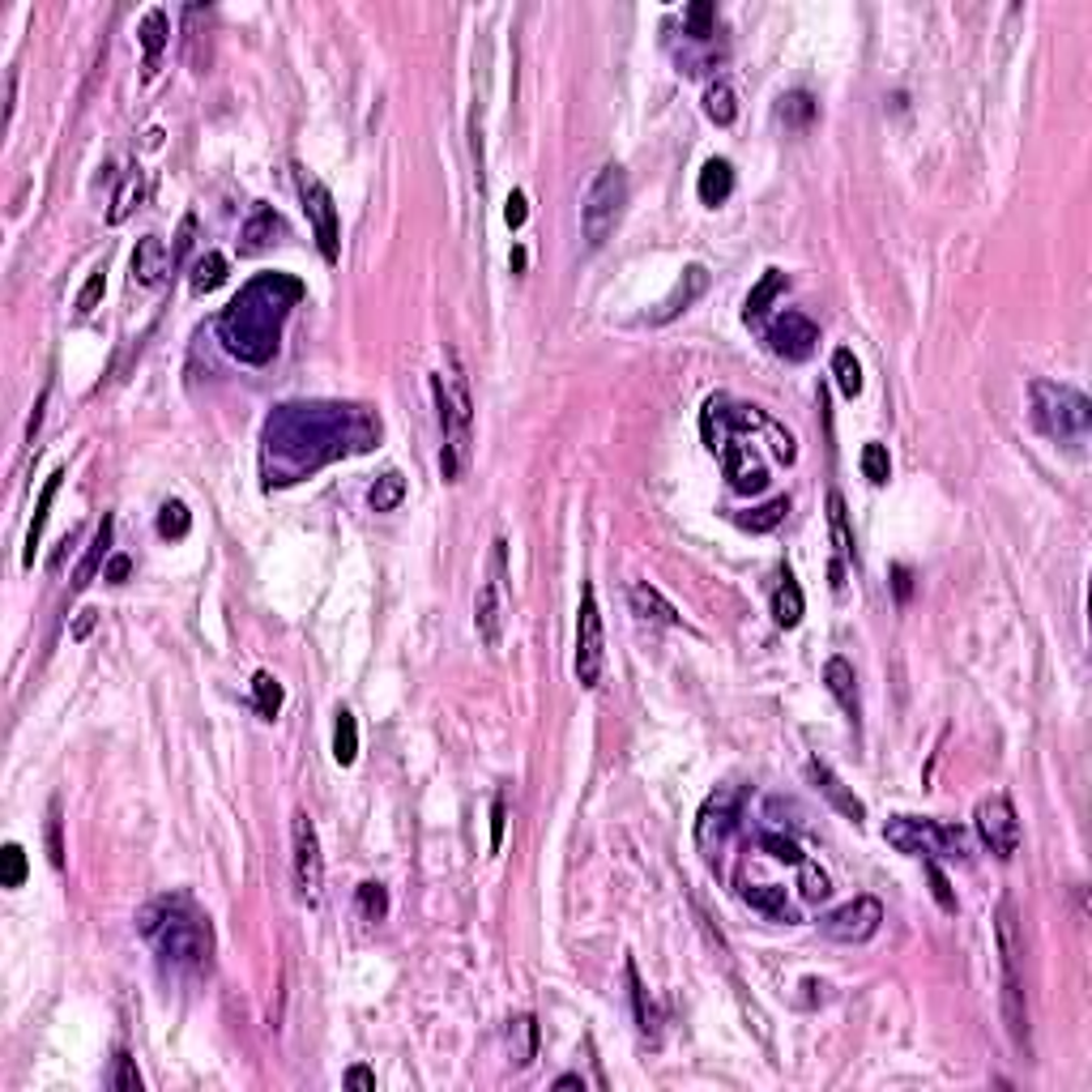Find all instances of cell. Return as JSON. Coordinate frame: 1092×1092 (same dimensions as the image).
<instances>
[{"mask_svg":"<svg viewBox=\"0 0 1092 1092\" xmlns=\"http://www.w3.org/2000/svg\"><path fill=\"white\" fill-rule=\"evenodd\" d=\"M696 192H700V201L705 205H721L734 192V167L725 158H709L705 172H700V180H696Z\"/></svg>","mask_w":1092,"mask_h":1092,"instance_id":"obj_26","label":"cell"},{"mask_svg":"<svg viewBox=\"0 0 1092 1092\" xmlns=\"http://www.w3.org/2000/svg\"><path fill=\"white\" fill-rule=\"evenodd\" d=\"M811 776H815L819 794L828 798V803H833V807H837V811H841L845 819H854V823H862V819H866V807H862V798H858L854 790H849V786H845L841 776H837V772H833L828 764H823V760H811Z\"/></svg>","mask_w":1092,"mask_h":1092,"instance_id":"obj_21","label":"cell"},{"mask_svg":"<svg viewBox=\"0 0 1092 1092\" xmlns=\"http://www.w3.org/2000/svg\"><path fill=\"white\" fill-rule=\"evenodd\" d=\"M786 513H790V500L776 495V500H768L760 508H751V513H739L734 521H739V529H751V533H772L776 525L786 521Z\"/></svg>","mask_w":1092,"mask_h":1092,"instance_id":"obj_33","label":"cell"},{"mask_svg":"<svg viewBox=\"0 0 1092 1092\" xmlns=\"http://www.w3.org/2000/svg\"><path fill=\"white\" fill-rule=\"evenodd\" d=\"M803 615H807V598H803V589H798V580L786 572L781 585H776V594H772V619L781 627H798Z\"/></svg>","mask_w":1092,"mask_h":1092,"instance_id":"obj_28","label":"cell"},{"mask_svg":"<svg viewBox=\"0 0 1092 1092\" xmlns=\"http://www.w3.org/2000/svg\"><path fill=\"white\" fill-rule=\"evenodd\" d=\"M137 931L154 943L162 964L197 974L213 956V927L188 896H158L137 913Z\"/></svg>","mask_w":1092,"mask_h":1092,"instance_id":"obj_3","label":"cell"},{"mask_svg":"<svg viewBox=\"0 0 1092 1092\" xmlns=\"http://www.w3.org/2000/svg\"><path fill=\"white\" fill-rule=\"evenodd\" d=\"M815 111H819V103L811 99L807 90H790V94H781V107H776V115H781V125H786V129H807L811 120H815Z\"/></svg>","mask_w":1092,"mask_h":1092,"instance_id":"obj_36","label":"cell"},{"mask_svg":"<svg viewBox=\"0 0 1092 1092\" xmlns=\"http://www.w3.org/2000/svg\"><path fill=\"white\" fill-rule=\"evenodd\" d=\"M833 376H837V388L845 397H858L862 393V363L854 359L849 346H837L833 350Z\"/></svg>","mask_w":1092,"mask_h":1092,"instance_id":"obj_41","label":"cell"},{"mask_svg":"<svg viewBox=\"0 0 1092 1092\" xmlns=\"http://www.w3.org/2000/svg\"><path fill=\"white\" fill-rule=\"evenodd\" d=\"M798 892H803L807 901H823V896L833 892L828 870H823L819 862H811V858H803V862H798Z\"/></svg>","mask_w":1092,"mask_h":1092,"instance_id":"obj_43","label":"cell"},{"mask_svg":"<svg viewBox=\"0 0 1092 1092\" xmlns=\"http://www.w3.org/2000/svg\"><path fill=\"white\" fill-rule=\"evenodd\" d=\"M107 1084H111L115 1092H141V1072H137V1062L129 1058V1050H115Z\"/></svg>","mask_w":1092,"mask_h":1092,"instance_id":"obj_46","label":"cell"},{"mask_svg":"<svg viewBox=\"0 0 1092 1092\" xmlns=\"http://www.w3.org/2000/svg\"><path fill=\"white\" fill-rule=\"evenodd\" d=\"M572 670H576V683H580V687H589V692L602 683V670H606V632H602V611H598L594 580H585V585H580L576 658H572Z\"/></svg>","mask_w":1092,"mask_h":1092,"instance_id":"obj_9","label":"cell"},{"mask_svg":"<svg viewBox=\"0 0 1092 1092\" xmlns=\"http://www.w3.org/2000/svg\"><path fill=\"white\" fill-rule=\"evenodd\" d=\"M47 397H52V388H43V393H39V401H35V410H31V423H27V440H31V444H35V435H39V423H43Z\"/></svg>","mask_w":1092,"mask_h":1092,"instance_id":"obj_58","label":"cell"},{"mask_svg":"<svg viewBox=\"0 0 1092 1092\" xmlns=\"http://www.w3.org/2000/svg\"><path fill=\"white\" fill-rule=\"evenodd\" d=\"M743 905H751L756 913L772 917V921H794V909L786 901V888H776V884H743Z\"/></svg>","mask_w":1092,"mask_h":1092,"instance_id":"obj_25","label":"cell"},{"mask_svg":"<svg viewBox=\"0 0 1092 1092\" xmlns=\"http://www.w3.org/2000/svg\"><path fill=\"white\" fill-rule=\"evenodd\" d=\"M504 845V798L495 794V803H491V854Z\"/></svg>","mask_w":1092,"mask_h":1092,"instance_id":"obj_57","label":"cell"},{"mask_svg":"<svg viewBox=\"0 0 1092 1092\" xmlns=\"http://www.w3.org/2000/svg\"><path fill=\"white\" fill-rule=\"evenodd\" d=\"M354 756H359V721H354V713L337 709V725H333V760L346 768V764H354Z\"/></svg>","mask_w":1092,"mask_h":1092,"instance_id":"obj_38","label":"cell"},{"mask_svg":"<svg viewBox=\"0 0 1092 1092\" xmlns=\"http://www.w3.org/2000/svg\"><path fill=\"white\" fill-rule=\"evenodd\" d=\"M188 529H192L188 504L184 500H167L158 508V533H162V538H172V542H180V538H188Z\"/></svg>","mask_w":1092,"mask_h":1092,"instance_id":"obj_42","label":"cell"},{"mask_svg":"<svg viewBox=\"0 0 1092 1092\" xmlns=\"http://www.w3.org/2000/svg\"><path fill=\"white\" fill-rule=\"evenodd\" d=\"M764 342H768L772 354H781V359H790V363H803V359H811L815 346H819V329H815L811 317H803V312H781V317H776V321L768 325Z\"/></svg>","mask_w":1092,"mask_h":1092,"instance_id":"obj_15","label":"cell"},{"mask_svg":"<svg viewBox=\"0 0 1092 1092\" xmlns=\"http://www.w3.org/2000/svg\"><path fill=\"white\" fill-rule=\"evenodd\" d=\"M828 529H833V547L841 560H858V542H854V525H849V508L841 491H828Z\"/></svg>","mask_w":1092,"mask_h":1092,"instance_id":"obj_29","label":"cell"},{"mask_svg":"<svg viewBox=\"0 0 1092 1092\" xmlns=\"http://www.w3.org/2000/svg\"><path fill=\"white\" fill-rule=\"evenodd\" d=\"M431 397L440 410V431H444V448H440V474L444 482H457L461 470L470 461V423H474V401H470V380L461 372V363L453 354V388L444 376H431Z\"/></svg>","mask_w":1092,"mask_h":1092,"instance_id":"obj_5","label":"cell"},{"mask_svg":"<svg viewBox=\"0 0 1092 1092\" xmlns=\"http://www.w3.org/2000/svg\"><path fill=\"white\" fill-rule=\"evenodd\" d=\"M359 913L368 917V921H384L388 917V892H384V884H376V880L359 884Z\"/></svg>","mask_w":1092,"mask_h":1092,"instance_id":"obj_47","label":"cell"},{"mask_svg":"<svg viewBox=\"0 0 1092 1092\" xmlns=\"http://www.w3.org/2000/svg\"><path fill=\"white\" fill-rule=\"evenodd\" d=\"M47 858L56 870H64V841H60V798L47 803Z\"/></svg>","mask_w":1092,"mask_h":1092,"instance_id":"obj_50","label":"cell"},{"mask_svg":"<svg viewBox=\"0 0 1092 1092\" xmlns=\"http://www.w3.org/2000/svg\"><path fill=\"white\" fill-rule=\"evenodd\" d=\"M734 823H739V790L734 786H721L705 798V807H700L696 815V841L700 849H717L725 837L734 833Z\"/></svg>","mask_w":1092,"mask_h":1092,"instance_id":"obj_16","label":"cell"},{"mask_svg":"<svg viewBox=\"0 0 1092 1092\" xmlns=\"http://www.w3.org/2000/svg\"><path fill=\"white\" fill-rule=\"evenodd\" d=\"M172 248L162 244V235H141L133 248V282L137 286H162V278L172 274Z\"/></svg>","mask_w":1092,"mask_h":1092,"instance_id":"obj_18","label":"cell"},{"mask_svg":"<svg viewBox=\"0 0 1092 1092\" xmlns=\"http://www.w3.org/2000/svg\"><path fill=\"white\" fill-rule=\"evenodd\" d=\"M705 115L713 120V125H721V129H730L734 120H739V99H734V86L730 82H709V90H705Z\"/></svg>","mask_w":1092,"mask_h":1092,"instance_id":"obj_32","label":"cell"},{"mask_svg":"<svg viewBox=\"0 0 1092 1092\" xmlns=\"http://www.w3.org/2000/svg\"><path fill=\"white\" fill-rule=\"evenodd\" d=\"M927 880H931V896L939 901V909H943V913H956V909H960V905H956V892H952L948 875H943V866H939L935 858H927Z\"/></svg>","mask_w":1092,"mask_h":1092,"instance_id":"obj_49","label":"cell"},{"mask_svg":"<svg viewBox=\"0 0 1092 1092\" xmlns=\"http://www.w3.org/2000/svg\"><path fill=\"white\" fill-rule=\"evenodd\" d=\"M252 705H256V713L265 721H274L282 713V683H278L270 670H256L252 674Z\"/></svg>","mask_w":1092,"mask_h":1092,"instance_id":"obj_37","label":"cell"},{"mask_svg":"<svg viewBox=\"0 0 1092 1092\" xmlns=\"http://www.w3.org/2000/svg\"><path fill=\"white\" fill-rule=\"evenodd\" d=\"M525 270V248H513V274Z\"/></svg>","mask_w":1092,"mask_h":1092,"instance_id":"obj_61","label":"cell"},{"mask_svg":"<svg viewBox=\"0 0 1092 1092\" xmlns=\"http://www.w3.org/2000/svg\"><path fill=\"white\" fill-rule=\"evenodd\" d=\"M721 470H725V478H730V487L743 491V495H756V491L768 487V470L739 440H730V444L721 448Z\"/></svg>","mask_w":1092,"mask_h":1092,"instance_id":"obj_17","label":"cell"},{"mask_svg":"<svg viewBox=\"0 0 1092 1092\" xmlns=\"http://www.w3.org/2000/svg\"><path fill=\"white\" fill-rule=\"evenodd\" d=\"M60 482H64V470H52L43 482V491H39V504H35V517H31V529H27V560L21 564H35V551H39V538H43V529H47V517H52V504L60 495Z\"/></svg>","mask_w":1092,"mask_h":1092,"instance_id":"obj_23","label":"cell"},{"mask_svg":"<svg viewBox=\"0 0 1092 1092\" xmlns=\"http://www.w3.org/2000/svg\"><path fill=\"white\" fill-rule=\"evenodd\" d=\"M713 21H717V9L709 5V0H700V5H687L683 13V27L692 39H709L713 35Z\"/></svg>","mask_w":1092,"mask_h":1092,"instance_id":"obj_51","label":"cell"},{"mask_svg":"<svg viewBox=\"0 0 1092 1092\" xmlns=\"http://www.w3.org/2000/svg\"><path fill=\"white\" fill-rule=\"evenodd\" d=\"M823 687H828V696L845 709V717L858 725L862 700H858V674H854V666H849L845 658H828V662H823Z\"/></svg>","mask_w":1092,"mask_h":1092,"instance_id":"obj_20","label":"cell"},{"mask_svg":"<svg viewBox=\"0 0 1092 1092\" xmlns=\"http://www.w3.org/2000/svg\"><path fill=\"white\" fill-rule=\"evenodd\" d=\"M504 555H508V542L495 538L491 542V580H482L478 585V598H474V627H478V640L487 649H500L504 640Z\"/></svg>","mask_w":1092,"mask_h":1092,"instance_id":"obj_11","label":"cell"},{"mask_svg":"<svg viewBox=\"0 0 1092 1092\" xmlns=\"http://www.w3.org/2000/svg\"><path fill=\"white\" fill-rule=\"evenodd\" d=\"M862 478L875 482V487H884V482L892 478V457H888V448L880 440L862 444Z\"/></svg>","mask_w":1092,"mask_h":1092,"instance_id":"obj_44","label":"cell"},{"mask_svg":"<svg viewBox=\"0 0 1092 1092\" xmlns=\"http://www.w3.org/2000/svg\"><path fill=\"white\" fill-rule=\"evenodd\" d=\"M760 849H768V854H772L776 862H790V866L803 862V849H798V841H790V837H781V833H764V837H760Z\"/></svg>","mask_w":1092,"mask_h":1092,"instance_id":"obj_52","label":"cell"},{"mask_svg":"<svg viewBox=\"0 0 1092 1092\" xmlns=\"http://www.w3.org/2000/svg\"><path fill=\"white\" fill-rule=\"evenodd\" d=\"M627 986H632V1003H636V1025H640V1033H645L649 1041H658V1011H653L649 990H645V982H640V974H636V964H632V960H627Z\"/></svg>","mask_w":1092,"mask_h":1092,"instance_id":"obj_40","label":"cell"},{"mask_svg":"<svg viewBox=\"0 0 1092 1092\" xmlns=\"http://www.w3.org/2000/svg\"><path fill=\"white\" fill-rule=\"evenodd\" d=\"M223 282H227V256L223 252H205L197 265H192V278H188L192 295H209V290H218Z\"/></svg>","mask_w":1092,"mask_h":1092,"instance_id":"obj_34","label":"cell"},{"mask_svg":"<svg viewBox=\"0 0 1092 1092\" xmlns=\"http://www.w3.org/2000/svg\"><path fill=\"white\" fill-rule=\"evenodd\" d=\"M994 943H999V968H1003V1025L1015 1041V1050L1029 1054V999H1025V978H1020L1025 931L1011 901H999V909H994Z\"/></svg>","mask_w":1092,"mask_h":1092,"instance_id":"obj_4","label":"cell"},{"mask_svg":"<svg viewBox=\"0 0 1092 1092\" xmlns=\"http://www.w3.org/2000/svg\"><path fill=\"white\" fill-rule=\"evenodd\" d=\"M974 828H978L982 845H986L999 862H1011L1015 854H1020L1025 833H1020V815H1015V807H1011V798H1007V794H990V798H982L978 811H974Z\"/></svg>","mask_w":1092,"mask_h":1092,"instance_id":"obj_10","label":"cell"},{"mask_svg":"<svg viewBox=\"0 0 1092 1092\" xmlns=\"http://www.w3.org/2000/svg\"><path fill=\"white\" fill-rule=\"evenodd\" d=\"M880 921H884V905L875 896H854L849 905L833 909L828 917H819V931L837 943H866L880 931Z\"/></svg>","mask_w":1092,"mask_h":1092,"instance_id":"obj_14","label":"cell"},{"mask_svg":"<svg viewBox=\"0 0 1092 1092\" xmlns=\"http://www.w3.org/2000/svg\"><path fill=\"white\" fill-rule=\"evenodd\" d=\"M295 184H299V201H303V213H307V223H312V235H317V244H321V256L329 265H337V205H333V192L312 176V172H295Z\"/></svg>","mask_w":1092,"mask_h":1092,"instance_id":"obj_12","label":"cell"},{"mask_svg":"<svg viewBox=\"0 0 1092 1092\" xmlns=\"http://www.w3.org/2000/svg\"><path fill=\"white\" fill-rule=\"evenodd\" d=\"M380 419L354 401H282L260 427L265 487H290L342 457L372 453Z\"/></svg>","mask_w":1092,"mask_h":1092,"instance_id":"obj_1","label":"cell"},{"mask_svg":"<svg viewBox=\"0 0 1092 1092\" xmlns=\"http://www.w3.org/2000/svg\"><path fill=\"white\" fill-rule=\"evenodd\" d=\"M623 205H627V172L619 162H606L598 180L589 184L585 201H580V235H585L589 248H602L615 235Z\"/></svg>","mask_w":1092,"mask_h":1092,"instance_id":"obj_7","label":"cell"},{"mask_svg":"<svg viewBox=\"0 0 1092 1092\" xmlns=\"http://www.w3.org/2000/svg\"><path fill=\"white\" fill-rule=\"evenodd\" d=\"M572 1088L585 1092V1080H580V1076H560V1080H555V1092H572Z\"/></svg>","mask_w":1092,"mask_h":1092,"instance_id":"obj_60","label":"cell"},{"mask_svg":"<svg viewBox=\"0 0 1092 1092\" xmlns=\"http://www.w3.org/2000/svg\"><path fill=\"white\" fill-rule=\"evenodd\" d=\"M627 598H632V611H636L640 619L666 623V627H678V623H683V615L674 611V602H666L653 585H645V580H640V585H632V594H627Z\"/></svg>","mask_w":1092,"mask_h":1092,"instance_id":"obj_27","label":"cell"},{"mask_svg":"<svg viewBox=\"0 0 1092 1092\" xmlns=\"http://www.w3.org/2000/svg\"><path fill=\"white\" fill-rule=\"evenodd\" d=\"M705 290H709V270H705V265H687V270H683V278L674 282V290H670V295L658 303V312H653L649 321H653V325H666V321H674L678 312H687V307H692L700 295H705Z\"/></svg>","mask_w":1092,"mask_h":1092,"instance_id":"obj_19","label":"cell"},{"mask_svg":"<svg viewBox=\"0 0 1092 1092\" xmlns=\"http://www.w3.org/2000/svg\"><path fill=\"white\" fill-rule=\"evenodd\" d=\"M513 1033L521 1037V1046L513 1050V1058H517V1066H529L533 1062V1050H538V1020H533V1015H517Z\"/></svg>","mask_w":1092,"mask_h":1092,"instance_id":"obj_48","label":"cell"},{"mask_svg":"<svg viewBox=\"0 0 1092 1092\" xmlns=\"http://www.w3.org/2000/svg\"><path fill=\"white\" fill-rule=\"evenodd\" d=\"M129 572H133V560H129V555H111L107 568H103V580L120 585V580H129Z\"/></svg>","mask_w":1092,"mask_h":1092,"instance_id":"obj_55","label":"cell"},{"mask_svg":"<svg viewBox=\"0 0 1092 1092\" xmlns=\"http://www.w3.org/2000/svg\"><path fill=\"white\" fill-rule=\"evenodd\" d=\"M107 547H111V517H103L99 533H94V542H90V551H86V560H82L78 576H73V594H82V589L90 585V580H94V572L107 568Z\"/></svg>","mask_w":1092,"mask_h":1092,"instance_id":"obj_31","label":"cell"},{"mask_svg":"<svg viewBox=\"0 0 1092 1092\" xmlns=\"http://www.w3.org/2000/svg\"><path fill=\"white\" fill-rule=\"evenodd\" d=\"M892 580H896V598L905 602V598H909V589H913V576H909V568H901V564H896V568H892Z\"/></svg>","mask_w":1092,"mask_h":1092,"instance_id":"obj_59","label":"cell"},{"mask_svg":"<svg viewBox=\"0 0 1092 1092\" xmlns=\"http://www.w3.org/2000/svg\"><path fill=\"white\" fill-rule=\"evenodd\" d=\"M307 286L295 274H256L218 317V342L248 368H265L282 342V325L290 307H299Z\"/></svg>","mask_w":1092,"mask_h":1092,"instance_id":"obj_2","label":"cell"},{"mask_svg":"<svg viewBox=\"0 0 1092 1092\" xmlns=\"http://www.w3.org/2000/svg\"><path fill=\"white\" fill-rule=\"evenodd\" d=\"M167 35H172V27H167V9H150L141 21H137V43H141V52H145V78L158 68V56H162V47H167Z\"/></svg>","mask_w":1092,"mask_h":1092,"instance_id":"obj_24","label":"cell"},{"mask_svg":"<svg viewBox=\"0 0 1092 1092\" xmlns=\"http://www.w3.org/2000/svg\"><path fill=\"white\" fill-rule=\"evenodd\" d=\"M282 231H286L282 213H278L274 205H256V209L248 213L244 231H239V252H265V248L274 244V235H282Z\"/></svg>","mask_w":1092,"mask_h":1092,"instance_id":"obj_22","label":"cell"},{"mask_svg":"<svg viewBox=\"0 0 1092 1092\" xmlns=\"http://www.w3.org/2000/svg\"><path fill=\"white\" fill-rule=\"evenodd\" d=\"M325 884V858H321V837L307 811H295V888L307 905L321 901Z\"/></svg>","mask_w":1092,"mask_h":1092,"instance_id":"obj_13","label":"cell"},{"mask_svg":"<svg viewBox=\"0 0 1092 1092\" xmlns=\"http://www.w3.org/2000/svg\"><path fill=\"white\" fill-rule=\"evenodd\" d=\"M103 290H107V274H103V270H94V274L86 278V286H82V295H78V312H82V317H90V312L99 307Z\"/></svg>","mask_w":1092,"mask_h":1092,"instance_id":"obj_53","label":"cell"},{"mask_svg":"<svg viewBox=\"0 0 1092 1092\" xmlns=\"http://www.w3.org/2000/svg\"><path fill=\"white\" fill-rule=\"evenodd\" d=\"M346 1088H363V1092H376V1076L368 1072V1066H350V1072L342 1076Z\"/></svg>","mask_w":1092,"mask_h":1092,"instance_id":"obj_56","label":"cell"},{"mask_svg":"<svg viewBox=\"0 0 1092 1092\" xmlns=\"http://www.w3.org/2000/svg\"><path fill=\"white\" fill-rule=\"evenodd\" d=\"M0 866H5V875H0V884L5 888H21L27 884V849H21L17 841H9L5 849H0Z\"/></svg>","mask_w":1092,"mask_h":1092,"instance_id":"obj_45","label":"cell"},{"mask_svg":"<svg viewBox=\"0 0 1092 1092\" xmlns=\"http://www.w3.org/2000/svg\"><path fill=\"white\" fill-rule=\"evenodd\" d=\"M1033 397V423L1041 435H1050L1058 444H1080L1088 427H1092V401L1072 384L1058 380H1033L1029 384Z\"/></svg>","mask_w":1092,"mask_h":1092,"instance_id":"obj_6","label":"cell"},{"mask_svg":"<svg viewBox=\"0 0 1092 1092\" xmlns=\"http://www.w3.org/2000/svg\"><path fill=\"white\" fill-rule=\"evenodd\" d=\"M141 197H145V176H141L137 167H133V172L125 176V184H120V192H115L107 223H111V227H120V223H125V218H129V213L141 205Z\"/></svg>","mask_w":1092,"mask_h":1092,"instance_id":"obj_39","label":"cell"},{"mask_svg":"<svg viewBox=\"0 0 1092 1092\" xmlns=\"http://www.w3.org/2000/svg\"><path fill=\"white\" fill-rule=\"evenodd\" d=\"M525 218H529V201H525L521 188H513V197H508V205H504V223L517 231V227H525Z\"/></svg>","mask_w":1092,"mask_h":1092,"instance_id":"obj_54","label":"cell"},{"mask_svg":"<svg viewBox=\"0 0 1092 1092\" xmlns=\"http://www.w3.org/2000/svg\"><path fill=\"white\" fill-rule=\"evenodd\" d=\"M884 841L901 849L909 858H968V841L960 828L939 819H917V815H892L884 823Z\"/></svg>","mask_w":1092,"mask_h":1092,"instance_id":"obj_8","label":"cell"},{"mask_svg":"<svg viewBox=\"0 0 1092 1092\" xmlns=\"http://www.w3.org/2000/svg\"><path fill=\"white\" fill-rule=\"evenodd\" d=\"M406 500V478L397 470H384L376 482H372V491H368V504H372V513H393V508Z\"/></svg>","mask_w":1092,"mask_h":1092,"instance_id":"obj_35","label":"cell"},{"mask_svg":"<svg viewBox=\"0 0 1092 1092\" xmlns=\"http://www.w3.org/2000/svg\"><path fill=\"white\" fill-rule=\"evenodd\" d=\"M786 286H790V278H786L781 270H768L756 286H751V295H747V303H743V321H747V325H756V321L764 317V312H768V303H772L776 295H781Z\"/></svg>","mask_w":1092,"mask_h":1092,"instance_id":"obj_30","label":"cell"}]
</instances>
